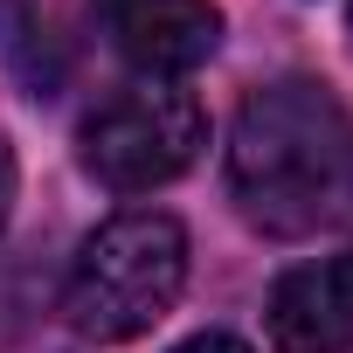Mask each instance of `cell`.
I'll list each match as a JSON object with an SVG mask.
<instances>
[{"mask_svg":"<svg viewBox=\"0 0 353 353\" xmlns=\"http://www.w3.org/2000/svg\"><path fill=\"white\" fill-rule=\"evenodd\" d=\"M229 201L284 243L353 222V111L312 77L250 90L229 125Z\"/></svg>","mask_w":353,"mask_h":353,"instance_id":"cell-1","label":"cell"},{"mask_svg":"<svg viewBox=\"0 0 353 353\" xmlns=\"http://www.w3.org/2000/svg\"><path fill=\"white\" fill-rule=\"evenodd\" d=\"M181 284H188V229L159 208H132V215H111L97 236H83L63 284V319L83 339L118 346L152 332L173 312Z\"/></svg>","mask_w":353,"mask_h":353,"instance_id":"cell-2","label":"cell"},{"mask_svg":"<svg viewBox=\"0 0 353 353\" xmlns=\"http://www.w3.org/2000/svg\"><path fill=\"white\" fill-rule=\"evenodd\" d=\"M201 145H208V111L194 104V90L159 83V77L104 97L77 132L83 173L111 194H152L166 181H181L201 159Z\"/></svg>","mask_w":353,"mask_h":353,"instance_id":"cell-3","label":"cell"},{"mask_svg":"<svg viewBox=\"0 0 353 353\" xmlns=\"http://www.w3.org/2000/svg\"><path fill=\"white\" fill-rule=\"evenodd\" d=\"M90 8H97L104 42L159 83L201 70L222 49V8L215 0H90Z\"/></svg>","mask_w":353,"mask_h":353,"instance_id":"cell-4","label":"cell"},{"mask_svg":"<svg viewBox=\"0 0 353 353\" xmlns=\"http://www.w3.org/2000/svg\"><path fill=\"white\" fill-rule=\"evenodd\" d=\"M270 339L277 353H353V250L277 277Z\"/></svg>","mask_w":353,"mask_h":353,"instance_id":"cell-5","label":"cell"},{"mask_svg":"<svg viewBox=\"0 0 353 353\" xmlns=\"http://www.w3.org/2000/svg\"><path fill=\"white\" fill-rule=\"evenodd\" d=\"M173 353H250V339H236V332H194V339H181Z\"/></svg>","mask_w":353,"mask_h":353,"instance_id":"cell-6","label":"cell"},{"mask_svg":"<svg viewBox=\"0 0 353 353\" xmlns=\"http://www.w3.org/2000/svg\"><path fill=\"white\" fill-rule=\"evenodd\" d=\"M8 215H14V152L0 139V229H8Z\"/></svg>","mask_w":353,"mask_h":353,"instance_id":"cell-7","label":"cell"}]
</instances>
